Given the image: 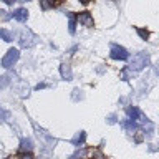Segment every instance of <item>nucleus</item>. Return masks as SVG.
Returning <instances> with one entry per match:
<instances>
[{
  "label": "nucleus",
  "mask_w": 159,
  "mask_h": 159,
  "mask_svg": "<svg viewBox=\"0 0 159 159\" xmlns=\"http://www.w3.org/2000/svg\"><path fill=\"white\" fill-rule=\"evenodd\" d=\"M149 65V53L146 52H139L133 57L131 63H129V70H134V71H139V70H143L144 66H148Z\"/></svg>",
  "instance_id": "f257e3e1"
},
{
  "label": "nucleus",
  "mask_w": 159,
  "mask_h": 159,
  "mask_svg": "<svg viewBox=\"0 0 159 159\" xmlns=\"http://www.w3.org/2000/svg\"><path fill=\"white\" fill-rule=\"evenodd\" d=\"M20 57L18 50L17 48H10L7 53H5V57L2 58V66L3 68H12L15 63H17V60Z\"/></svg>",
  "instance_id": "f03ea898"
},
{
  "label": "nucleus",
  "mask_w": 159,
  "mask_h": 159,
  "mask_svg": "<svg viewBox=\"0 0 159 159\" xmlns=\"http://www.w3.org/2000/svg\"><path fill=\"white\" fill-rule=\"evenodd\" d=\"M109 57L113 60H128L129 53L126 48L119 47V45H111V52H109Z\"/></svg>",
  "instance_id": "7ed1b4c3"
},
{
  "label": "nucleus",
  "mask_w": 159,
  "mask_h": 159,
  "mask_svg": "<svg viewBox=\"0 0 159 159\" xmlns=\"http://www.w3.org/2000/svg\"><path fill=\"white\" fill-rule=\"evenodd\" d=\"M37 43V37L30 32V30H25V32H22V35H20V45H22L23 48H30L32 45Z\"/></svg>",
  "instance_id": "20e7f679"
},
{
  "label": "nucleus",
  "mask_w": 159,
  "mask_h": 159,
  "mask_svg": "<svg viewBox=\"0 0 159 159\" xmlns=\"http://www.w3.org/2000/svg\"><path fill=\"white\" fill-rule=\"evenodd\" d=\"M78 22L83 25V27H93L94 22H93V17L89 12H81L78 15Z\"/></svg>",
  "instance_id": "39448f33"
},
{
  "label": "nucleus",
  "mask_w": 159,
  "mask_h": 159,
  "mask_svg": "<svg viewBox=\"0 0 159 159\" xmlns=\"http://www.w3.org/2000/svg\"><path fill=\"white\" fill-rule=\"evenodd\" d=\"M13 18L17 20V22H27V18H28L27 8H17L13 12Z\"/></svg>",
  "instance_id": "423d86ee"
},
{
  "label": "nucleus",
  "mask_w": 159,
  "mask_h": 159,
  "mask_svg": "<svg viewBox=\"0 0 159 159\" xmlns=\"http://www.w3.org/2000/svg\"><path fill=\"white\" fill-rule=\"evenodd\" d=\"M60 73H61V78L66 80V81H70V80L73 78L71 68H70V65H66V63H63L61 66H60Z\"/></svg>",
  "instance_id": "0eeeda50"
},
{
  "label": "nucleus",
  "mask_w": 159,
  "mask_h": 159,
  "mask_svg": "<svg viewBox=\"0 0 159 159\" xmlns=\"http://www.w3.org/2000/svg\"><path fill=\"white\" fill-rule=\"evenodd\" d=\"M33 149V141L30 138L27 139H22V143H20V151L22 152H30Z\"/></svg>",
  "instance_id": "6e6552de"
},
{
  "label": "nucleus",
  "mask_w": 159,
  "mask_h": 159,
  "mask_svg": "<svg viewBox=\"0 0 159 159\" xmlns=\"http://www.w3.org/2000/svg\"><path fill=\"white\" fill-rule=\"evenodd\" d=\"M126 113H128V116L131 121H134V119H139V116H141V111L136 108V106H128L126 108Z\"/></svg>",
  "instance_id": "1a4fd4ad"
},
{
  "label": "nucleus",
  "mask_w": 159,
  "mask_h": 159,
  "mask_svg": "<svg viewBox=\"0 0 159 159\" xmlns=\"http://www.w3.org/2000/svg\"><path fill=\"white\" fill-rule=\"evenodd\" d=\"M84 139H86V133L80 131V133H76V134H75V138L71 139V143L75 144V146H83Z\"/></svg>",
  "instance_id": "9d476101"
},
{
  "label": "nucleus",
  "mask_w": 159,
  "mask_h": 159,
  "mask_svg": "<svg viewBox=\"0 0 159 159\" xmlns=\"http://www.w3.org/2000/svg\"><path fill=\"white\" fill-rule=\"evenodd\" d=\"M123 128L126 129V131L133 133V131H136V129H138V124L134 123V121H131V119H128V121H124V123H123Z\"/></svg>",
  "instance_id": "9b49d317"
},
{
  "label": "nucleus",
  "mask_w": 159,
  "mask_h": 159,
  "mask_svg": "<svg viewBox=\"0 0 159 159\" xmlns=\"http://www.w3.org/2000/svg\"><path fill=\"white\" fill-rule=\"evenodd\" d=\"M0 37H2V40H3V42H12L13 35H12V32H8V30H5V28H0Z\"/></svg>",
  "instance_id": "f8f14e48"
},
{
  "label": "nucleus",
  "mask_w": 159,
  "mask_h": 159,
  "mask_svg": "<svg viewBox=\"0 0 159 159\" xmlns=\"http://www.w3.org/2000/svg\"><path fill=\"white\" fill-rule=\"evenodd\" d=\"M55 0H40V7H42L43 10H50V8H53L55 7Z\"/></svg>",
  "instance_id": "ddd939ff"
},
{
  "label": "nucleus",
  "mask_w": 159,
  "mask_h": 159,
  "mask_svg": "<svg viewBox=\"0 0 159 159\" xmlns=\"http://www.w3.org/2000/svg\"><path fill=\"white\" fill-rule=\"evenodd\" d=\"M66 17H68V20H70V23H68V30H70V33H75V27H76V20H75L73 13H66Z\"/></svg>",
  "instance_id": "4468645a"
},
{
  "label": "nucleus",
  "mask_w": 159,
  "mask_h": 159,
  "mask_svg": "<svg viewBox=\"0 0 159 159\" xmlns=\"http://www.w3.org/2000/svg\"><path fill=\"white\" fill-rule=\"evenodd\" d=\"M136 32H138V35L141 37L143 40H148L149 38V32L148 30H144V28H136Z\"/></svg>",
  "instance_id": "2eb2a0df"
},
{
  "label": "nucleus",
  "mask_w": 159,
  "mask_h": 159,
  "mask_svg": "<svg viewBox=\"0 0 159 159\" xmlns=\"http://www.w3.org/2000/svg\"><path fill=\"white\" fill-rule=\"evenodd\" d=\"M8 83H10L8 76H0V89L7 88V86H8Z\"/></svg>",
  "instance_id": "dca6fc26"
},
{
  "label": "nucleus",
  "mask_w": 159,
  "mask_h": 159,
  "mask_svg": "<svg viewBox=\"0 0 159 159\" xmlns=\"http://www.w3.org/2000/svg\"><path fill=\"white\" fill-rule=\"evenodd\" d=\"M8 118H10L8 111H5V109H2V108H0V121H7Z\"/></svg>",
  "instance_id": "f3484780"
},
{
  "label": "nucleus",
  "mask_w": 159,
  "mask_h": 159,
  "mask_svg": "<svg viewBox=\"0 0 159 159\" xmlns=\"http://www.w3.org/2000/svg\"><path fill=\"white\" fill-rule=\"evenodd\" d=\"M93 159H104L101 151H93Z\"/></svg>",
  "instance_id": "a211bd4d"
},
{
  "label": "nucleus",
  "mask_w": 159,
  "mask_h": 159,
  "mask_svg": "<svg viewBox=\"0 0 159 159\" xmlns=\"http://www.w3.org/2000/svg\"><path fill=\"white\" fill-rule=\"evenodd\" d=\"M20 159H33V156L30 152H20Z\"/></svg>",
  "instance_id": "6ab92c4d"
},
{
  "label": "nucleus",
  "mask_w": 159,
  "mask_h": 159,
  "mask_svg": "<svg viewBox=\"0 0 159 159\" xmlns=\"http://www.w3.org/2000/svg\"><path fill=\"white\" fill-rule=\"evenodd\" d=\"M83 156H84V151H81V152H76V154H73V156L70 157V159H78V157H83Z\"/></svg>",
  "instance_id": "aec40b11"
},
{
  "label": "nucleus",
  "mask_w": 159,
  "mask_h": 159,
  "mask_svg": "<svg viewBox=\"0 0 159 159\" xmlns=\"http://www.w3.org/2000/svg\"><path fill=\"white\" fill-rule=\"evenodd\" d=\"M114 118H116V116H114V114H109V116H108V123H109V124H113L114 121H116V119H114Z\"/></svg>",
  "instance_id": "412c9836"
},
{
  "label": "nucleus",
  "mask_w": 159,
  "mask_h": 159,
  "mask_svg": "<svg viewBox=\"0 0 159 159\" xmlns=\"http://www.w3.org/2000/svg\"><path fill=\"white\" fill-rule=\"evenodd\" d=\"M42 88H47V84H45V83H40V84H37V89H42Z\"/></svg>",
  "instance_id": "4be33fe9"
},
{
  "label": "nucleus",
  "mask_w": 159,
  "mask_h": 159,
  "mask_svg": "<svg viewBox=\"0 0 159 159\" xmlns=\"http://www.w3.org/2000/svg\"><path fill=\"white\" fill-rule=\"evenodd\" d=\"M154 71H156V75H157V76H159V63L156 65V66H154Z\"/></svg>",
  "instance_id": "5701e85b"
},
{
  "label": "nucleus",
  "mask_w": 159,
  "mask_h": 159,
  "mask_svg": "<svg viewBox=\"0 0 159 159\" xmlns=\"http://www.w3.org/2000/svg\"><path fill=\"white\" fill-rule=\"evenodd\" d=\"M3 2H5V3H8V5H12L13 2H17V0H3Z\"/></svg>",
  "instance_id": "b1692460"
},
{
  "label": "nucleus",
  "mask_w": 159,
  "mask_h": 159,
  "mask_svg": "<svg viewBox=\"0 0 159 159\" xmlns=\"http://www.w3.org/2000/svg\"><path fill=\"white\" fill-rule=\"evenodd\" d=\"M89 2V0H81V3H88Z\"/></svg>",
  "instance_id": "393cba45"
},
{
  "label": "nucleus",
  "mask_w": 159,
  "mask_h": 159,
  "mask_svg": "<svg viewBox=\"0 0 159 159\" xmlns=\"http://www.w3.org/2000/svg\"><path fill=\"white\" fill-rule=\"evenodd\" d=\"M20 2H28V0H20Z\"/></svg>",
  "instance_id": "a878e982"
}]
</instances>
